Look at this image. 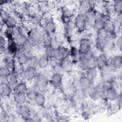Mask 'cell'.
<instances>
[{"instance_id":"cell-28","label":"cell","mask_w":122,"mask_h":122,"mask_svg":"<svg viewBox=\"0 0 122 122\" xmlns=\"http://www.w3.org/2000/svg\"><path fill=\"white\" fill-rule=\"evenodd\" d=\"M67 59L62 61V63L61 65L64 72H70L72 70L73 64H72V62L71 61L67 60Z\"/></svg>"},{"instance_id":"cell-43","label":"cell","mask_w":122,"mask_h":122,"mask_svg":"<svg viewBox=\"0 0 122 122\" xmlns=\"http://www.w3.org/2000/svg\"><path fill=\"white\" fill-rule=\"evenodd\" d=\"M30 20L33 24L38 25L40 23L41 21V18L39 15L36 13H34L30 16Z\"/></svg>"},{"instance_id":"cell-16","label":"cell","mask_w":122,"mask_h":122,"mask_svg":"<svg viewBox=\"0 0 122 122\" xmlns=\"http://www.w3.org/2000/svg\"><path fill=\"white\" fill-rule=\"evenodd\" d=\"M62 80L61 75L57 73H54L50 79L51 84L55 88H58L61 86L62 83Z\"/></svg>"},{"instance_id":"cell-5","label":"cell","mask_w":122,"mask_h":122,"mask_svg":"<svg viewBox=\"0 0 122 122\" xmlns=\"http://www.w3.org/2000/svg\"><path fill=\"white\" fill-rule=\"evenodd\" d=\"M92 9V4L91 1L83 0L80 1L78 10L79 13L85 15L89 13Z\"/></svg>"},{"instance_id":"cell-18","label":"cell","mask_w":122,"mask_h":122,"mask_svg":"<svg viewBox=\"0 0 122 122\" xmlns=\"http://www.w3.org/2000/svg\"><path fill=\"white\" fill-rule=\"evenodd\" d=\"M0 92L1 95L3 97H9L11 92L9 84L5 82L1 83L0 86Z\"/></svg>"},{"instance_id":"cell-20","label":"cell","mask_w":122,"mask_h":122,"mask_svg":"<svg viewBox=\"0 0 122 122\" xmlns=\"http://www.w3.org/2000/svg\"><path fill=\"white\" fill-rule=\"evenodd\" d=\"M45 30L48 34H53L56 32L57 26L55 23L51 20L47 21L44 27Z\"/></svg>"},{"instance_id":"cell-42","label":"cell","mask_w":122,"mask_h":122,"mask_svg":"<svg viewBox=\"0 0 122 122\" xmlns=\"http://www.w3.org/2000/svg\"><path fill=\"white\" fill-rule=\"evenodd\" d=\"M109 87H110L109 86L105 84L102 85L101 89L100 90L101 93V98L104 100L107 99V94Z\"/></svg>"},{"instance_id":"cell-31","label":"cell","mask_w":122,"mask_h":122,"mask_svg":"<svg viewBox=\"0 0 122 122\" xmlns=\"http://www.w3.org/2000/svg\"><path fill=\"white\" fill-rule=\"evenodd\" d=\"M49 59L45 55L41 56L39 59V66L41 69L47 68L49 64Z\"/></svg>"},{"instance_id":"cell-51","label":"cell","mask_w":122,"mask_h":122,"mask_svg":"<svg viewBox=\"0 0 122 122\" xmlns=\"http://www.w3.org/2000/svg\"><path fill=\"white\" fill-rule=\"evenodd\" d=\"M81 56L85 58V59H87V60H89V59H91V58L93 57L94 56V55H93L92 50H91L90 51H87V52L85 53L84 54L81 55Z\"/></svg>"},{"instance_id":"cell-11","label":"cell","mask_w":122,"mask_h":122,"mask_svg":"<svg viewBox=\"0 0 122 122\" xmlns=\"http://www.w3.org/2000/svg\"><path fill=\"white\" fill-rule=\"evenodd\" d=\"M15 55L17 59L18 63L20 65L27 64L29 57L21 49L18 50V51L15 54Z\"/></svg>"},{"instance_id":"cell-48","label":"cell","mask_w":122,"mask_h":122,"mask_svg":"<svg viewBox=\"0 0 122 122\" xmlns=\"http://www.w3.org/2000/svg\"><path fill=\"white\" fill-rule=\"evenodd\" d=\"M88 68H96V58L93 56L91 59L88 60Z\"/></svg>"},{"instance_id":"cell-54","label":"cell","mask_w":122,"mask_h":122,"mask_svg":"<svg viewBox=\"0 0 122 122\" xmlns=\"http://www.w3.org/2000/svg\"><path fill=\"white\" fill-rule=\"evenodd\" d=\"M54 73H52V72L51 71H50V70H47L45 71L44 73L43 74V75L48 79L50 80L52 76L53 75Z\"/></svg>"},{"instance_id":"cell-37","label":"cell","mask_w":122,"mask_h":122,"mask_svg":"<svg viewBox=\"0 0 122 122\" xmlns=\"http://www.w3.org/2000/svg\"><path fill=\"white\" fill-rule=\"evenodd\" d=\"M113 8L115 12L121 14L122 11V0H115L113 3Z\"/></svg>"},{"instance_id":"cell-50","label":"cell","mask_w":122,"mask_h":122,"mask_svg":"<svg viewBox=\"0 0 122 122\" xmlns=\"http://www.w3.org/2000/svg\"><path fill=\"white\" fill-rule=\"evenodd\" d=\"M54 70L56 73L60 74L61 75L62 74L64 73V71L62 68V66L61 65H59V64H56L54 66Z\"/></svg>"},{"instance_id":"cell-41","label":"cell","mask_w":122,"mask_h":122,"mask_svg":"<svg viewBox=\"0 0 122 122\" xmlns=\"http://www.w3.org/2000/svg\"><path fill=\"white\" fill-rule=\"evenodd\" d=\"M54 51L49 45L47 46L45 50V55L47 56L49 58H54V54H55Z\"/></svg>"},{"instance_id":"cell-19","label":"cell","mask_w":122,"mask_h":122,"mask_svg":"<svg viewBox=\"0 0 122 122\" xmlns=\"http://www.w3.org/2000/svg\"><path fill=\"white\" fill-rule=\"evenodd\" d=\"M15 41L18 46H22L27 41V37L21 31L15 35Z\"/></svg>"},{"instance_id":"cell-47","label":"cell","mask_w":122,"mask_h":122,"mask_svg":"<svg viewBox=\"0 0 122 122\" xmlns=\"http://www.w3.org/2000/svg\"><path fill=\"white\" fill-rule=\"evenodd\" d=\"M10 16L9 14V13L7 12L6 11L2 9L0 10V17L1 20H2L4 23Z\"/></svg>"},{"instance_id":"cell-13","label":"cell","mask_w":122,"mask_h":122,"mask_svg":"<svg viewBox=\"0 0 122 122\" xmlns=\"http://www.w3.org/2000/svg\"><path fill=\"white\" fill-rule=\"evenodd\" d=\"M122 64V56L116 55L111 59V67L115 69H119L121 68Z\"/></svg>"},{"instance_id":"cell-40","label":"cell","mask_w":122,"mask_h":122,"mask_svg":"<svg viewBox=\"0 0 122 122\" xmlns=\"http://www.w3.org/2000/svg\"><path fill=\"white\" fill-rule=\"evenodd\" d=\"M17 104L18 105L17 110L19 112L20 114V115L24 116H26L29 112L28 108L26 106L23 105L22 104Z\"/></svg>"},{"instance_id":"cell-52","label":"cell","mask_w":122,"mask_h":122,"mask_svg":"<svg viewBox=\"0 0 122 122\" xmlns=\"http://www.w3.org/2000/svg\"><path fill=\"white\" fill-rule=\"evenodd\" d=\"M6 43V41L5 40V38L1 35L0 36V50H2L3 49H5V46Z\"/></svg>"},{"instance_id":"cell-46","label":"cell","mask_w":122,"mask_h":122,"mask_svg":"<svg viewBox=\"0 0 122 122\" xmlns=\"http://www.w3.org/2000/svg\"><path fill=\"white\" fill-rule=\"evenodd\" d=\"M5 37L7 39L8 41L10 40H14L13 38V32L12 29H8L6 30V31L4 32V34Z\"/></svg>"},{"instance_id":"cell-39","label":"cell","mask_w":122,"mask_h":122,"mask_svg":"<svg viewBox=\"0 0 122 122\" xmlns=\"http://www.w3.org/2000/svg\"><path fill=\"white\" fill-rule=\"evenodd\" d=\"M4 63L5 64V66L8 67L11 71H14L15 68V62L14 60L13 59L6 58L4 60Z\"/></svg>"},{"instance_id":"cell-45","label":"cell","mask_w":122,"mask_h":122,"mask_svg":"<svg viewBox=\"0 0 122 122\" xmlns=\"http://www.w3.org/2000/svg\"><path fill=\"white\" fill-rule=\"evenodd\" d=\"M37 92H36L35 91L32 90H30L27 91V92H26V95L27 98L31 101L34 100L35 97L37 95Z\"/></svg>"},{"instance_id":"cell-23","label":"cell","mask_w":122,"mask_h":122,"mask_svg":"<svg viewBox=\"0 0 122 122\" xmlns=\"http://www.w3.org/2000/svg\"><path fill=\"white\" fill-rule=\"evenodd\" d=\"M70 56L71 57L73 60L77 61H78V60L81 56L79 49L75 46H71L70 49Z\"/></svg>"},{"instance_id":"cell-26","label":"cell","mask_w":122,"mask_h":122,"mask_svg":"<svg viewBox=\"0 0 122 122\" xmlns=\"http://www.w3.org/2000/svg\"><path fill=\"white\" fill-rule=\"evenodd\" d=\"M86 76L91 81H94L97 76L98 72L96 68H90L86 70Z\"/></svg>"},{"instance_id":"cell-53","label":"cell","mask_w":122,"mask_h":122,"mask_svg":"<svg viewBox=\"0 0 122 122\" xmlns=\"http://www.w3.org/2000/svg\"><path fill=\"white\" fill-rule=\"evenodd\" d=\"M57 101V98L54 95H51L49 98V103L51 105L54 104Z\"/></svg>"},{"instance_id":"cell-6","label":"cell","mask_w":122,"mask_h":122,"mask_svg":"<svg viewBox=\"0 0 122 122\" xmlns=\"http://www.w3.org/2000/svg\"><path fill=\"white\" fill-rule=\"evenodd\" d=\"M78 49L81 55L92 50L90 40L88 38L81 39L80 41Z\"/></svg>"},{"instance_id":"cell-8","label":"cell","mask_w":122,"mask_h":122,"mask_svg":"<svg viewBox=\"0 0 122 122\" xmlns=\"http://www.w3.org/2000/svg\"><path fill=\"white\" fill-rule=\"evenodd\" d=\"M106 42V37L102 34H99L96 38L95 47L99 51L102 52L104 50Z\"/></svg>"},{"instance_id":"cell-27","label":"cell","mask_w":122,"mask_h":122,"mask_svg":"<svg viewBox=\"0 0 122 122\" xmlns=\"http://www.w3.org/2000/svg\"><path fill=\"white\" fill-rule=\"evenodd\" d=\"M35 103L40 107H43L45 103V97L43 94L41 92H37L34 99Z\"/></svg>"},{"instance_id":"cell-2","label":"cell","mask_w":122,"mask_h":122,"mask_svg":"<svg viewBox=\"0 0 122 122\" xmlns=\"http://www.w3.org/2000/svg\"><path fill=\"white\" fill-rule=\"evenodd\" d=\"M41 40V35L38 30H32L30 31L27 36V41L32 47L37 46Z\"/></svg>"},{"instance_id":"cell-33","label":"cell","mask_w":122,"mask_h":122,"mask_svg":"<svg viewBox=\"0 0 122 122\" xmlns=\"http://www.w3.org/2000/svg\"><path fill=\"white\" fill-rule=\"evenodd\" d=\"M27 64L28 66L36 68L39 66V59L35 56H31L29 57Z\"/></svg>"},{"instance_id":"cell-21","label":"cell","mask_w":122,"mask_h":122,"mask_svg":"<svg viewBox=\"0 0 122 122\" xmlns=\"http://www.w3.org/2000/svg\"><path fill=\"white\" fill-rule=\"evenodd\" d=\"M49 80L43 75H39L37 79V86L41 89H44L46 87Z\"/></svg>"},{"instance_id":"cell-4","label":"cell","mask_w":122,"mask_h":122,"mask_svg":"<svg viewBox=\"0 0 122 122\" xmlns=\"http://www.w3.org/2000/svg\"><path fill=\"white\" fill-rule=\"evenodd\" d=\"M74 26L79 32L85 30V15L78 13L74 20Z\"/></svg>"},{"instance_id":"cell-34","label":"cell","mask_w":122,"mask_h":122,"mask_svg":"<svg viewBox=\"0 0 122 122\" xmlns=\"http://www.w3.org/2000/svg\"><path fill=\"white\" fill-rule=\"evenodd\" d=\"M57 42L62 44L65 39V34L61 31H57L54 33V36L53 38Z\"/></svg>"},{"instance_id":"cell-15","label":"cell","mask_w":122,"mask_h":122,"mask_svg":"<svg viewBox=\"0 0 122 122\" xmlns=\"http://www.w3.org/2000/svg\"><path fill=\"white\" fill-rule=\"evenodd\" d=\"M80 88L83 90H88L91 86L92 81L86 76H82L79 79Z\"/></svg>"},{"instance_id":"cell-10","label":"cell","mask_w":122,"mask_h":122,"mask_svg":"<svg viewBox=\"0 0 122 122\" xmlns=\"http://www.w3.org/2000/svg\"><path fill=\"white\" fill-rule=\"evenodd\" d=\"M88 93L90 98L93 101H98L101 98L100 91L95 87L91 86L88 89Z\"/></svg>"},{"instance_id":"cell-38","label":"cell","mask_w":122,"mask_h":122,"mask_svg":"<svg viewBox=\"0 0 122 122\" xmlns=\"http://www.w3.org/2000/svg\"><path fill=\"white\" fill-rule=\"evenodd\" d=\"M11 72V71L6 66H2L0 69V75L1 77H8Z\"/></svg>"},{"instance_id":"cell-25","label":"cell","mask_w":122,"mask_h":122,"mask_svg":"<svg viewBox=\"0 0 122 122\" xmlns=\"http://www.w3.org/2000/svg\"><path fill=\"white\" fill-rule=\"evenodd\" d=\"M8 46L7 50L11 54H15L16 52L18 51V45L17 44L16 41L14 40L8 41Z\"/></svg>"},{"instance_id":"cell-32","label":"cell","mask_w":122,"mask_h":122,"mask_svg":"<svg viewBox=\"0 0 122 122\" xmlns=\"http://www.w3.org/2000/svg\"><path fill=\"white\" fill-rule=\"evenodd\" d=\"M80 68L83 71H86L89 68L88 67V60L81 56L78 61Z\"/></svg>"},{"instance_id":"cell-44","label":"cell","mask_w":122,"mask_h":122,"mask_svg":"<svg viewBox=\"0 0 122 122\" xmlns=\"http://www.w3.org/2000/svg\"><path fill=\"white\" fill-rule=\"evenodd\" d=\"M61 45L62 44L57 42L54 39H52L50 41V44H49V45L51 46V47L54 51H57L59 50L62 46Z\"/></svg>"},{"instance_id":"cell-49","label":"cell","mask_w":122,"mask_h":122,"mask_svg":"<svg viewBox=\"0 0 122 122\" xmlns=\"http://www.w3.org/2000/svg\"><path fill=\"white\" fill-rule=\"evenodd\" d=\"M32 47L28 43V42L27 41L21 46V50L26 54V52H28L30 51Z\"/></svg>"},{"instance_id":"cell-55","label":"cell","mask_w":122,"mask_h":122,"mask_svg":"<svg viewBox=\"0 0 122 122\" xmlns=\"http://www.w3.org/2000/svg\"><path fill=\"white\" fill-rule=\"evenodd\" d=\"M116 43H117V46L118 49L121 51L122 47V41L121 37H120L118 39Z\"/></svg>"},{"instance_id":"cell-7","label":"cell","mask_w":122,"mask_h":122,"mask_svg":"<svg viewBox=\"0 0 122 122\" xmlns=\"http://www.w3.org/2000/svg\"><path fill=\"white\" fill-rule=\"evenodd\" d=\"M101 71H102V77L105 81L110 82L113 81L115 76L110 68L105 66Z\"/></svg>"},{"instance_id":"cell-29","label":"cell","mask_w":122,"mask_h":122,"mask_svg":"<svg viewBox=\"0 0 122 122\" xmlns=\"http://www.w3.org/2000/svg\"><path fill=\"white\" fill-rule=\"evenodd\" d=\"M8 29H12L17 26V20L14 17L10 16L4 23Z\"/></svg>"},{"instance_id":"cell-22","label":"cell","mask_w":122,"mask_h":122,"mask_svg":"<svg viewBox=\"0 0 122 122\" xmlns=\"http://www.w3.org/2000/svg\"><path fill=\"white\" fill-rule=\"evenodd\" d=\"M27 98L26 93L15 92L14 96V99L18 104H23L26 102Z\"/></svg>"},{"instance_id":"cell-1","label":"cell","mask_w":122,"mask_h":122,"mask_svg":"<svg viewBox=\"0 0 122 122\" xmlns=\"http://www.w3.org/2000/svg\"><path fill=\"white\" fill-rule=\"evenodd\" d=\"M95 18L93 28L97 31H101L103 30L106 18L104 14L98 10L95 11L93 13Z\"/></svg>"},{"instance_id":"cell-9","label":"cell","mask_w":122,"mask_h":122,"mask_svg":"<svg viewBox=\"0 0 122 122\" xmlns=\"http://www.w3.org/2000/svg\"><path fill=\"white\" fill-rule=\"evenodd\" d=\"M107 59V56L104 52H102L96 58V66L99 70H102L104 67H105Z\"/></svg>"},{"instance_id":"cell-24","label":"cell","mask_w":122,"mask_h":122,"mask_svg":"<svg viewBox=\"0 0 122 122\" xmlns=\"http://www.w3.org/2000/svg\"><path fill=\"white\" fill-rule=\"evenodd\" d=\"M118 96V93L114 88L110 87L107 94V99L111 101H114L116 100Z\"/></svg>"},{"instance_id":"cell-3","label":"cell","mask_w":122,"mask_h":122,"mask_svg":"<svg viewBox=\"0 0 122 122\" xmlns=\"http://www.w3.org/2000/svg\"><path fill=\"white\" fill-rule=\"evenodd\" d=\"M70 56V49L66 47L61 46L59 50L55 51L54 58L59 61H63Z\"/></svg>"},{"instance_id":"cell-12","label":"cell","mask_w":122,"mask_h":122,"mask_svg":"<svg viewBox=\"0 0 122 122\" xmlns=\"http://www.w3.org/2000/svg\"><path fill=\"white\" fill-rule=\"evenodd\" d=\"M115 30V25L113 21L110 19H106L104 25L103 30L106 32L112 33Z\"/></svg>"},{"instance_id":"cell-30","label":"cell","mask_w":122,"mask_h":122,"mask_svg":"<svg viewBox=\"0 0 122 122\" xmlns=\"http://www.w3.org/2000/svg\"><path fill=\"white\" fill-rule=\"evenodd\" d=\"M61 15L63 18L70 19L73 16V12L71 9L66 6H64L61 9Z\"/></svg>"},{"instance_id":"cell-35","label":"cell","mask_w":122,"mask_h":122,"mask_svg":"<svg viewBox=\"0 0 122 122\" xmlns=\"http://www.w3.org/2000/svg\"><path fill=\"white\" fill-rule=\"evenodd\" d=\"M27 91V86L25 82H20L18 83L16 85L15 91L16 92H20V93H26Z\"/></svg>"},{"instance_id":"cell-14","label":"cell","mask_w":122,"mask_h":122,"mask_svg":"<svg viewBox=\"0 0 122 122\" xmlns=\"http://www.w3.org/2000/svg\"><path fill=\"white\" fill-rule=\"evenodd\" d=\"M94 20L95 18L93 13H89L85 15V27L86 30L93 28Z\"/></svg>"},{"instance_id":"cell-36","label":"cell","mask_w":122,"mask_h":122,"mask_svg":"<svg viewBox=\"0 0 122 122\" xmlns=\"http://www.w3.org/2000/svg\"><path fill=\"white\" fill-rule=\"evenodd\" d=\"M9 83L14 85L18 83V78L17 75L14 71H11L10 74L7 77Z\"/></svg>"},{"instance_id":"cell-17","label":"cell","mask_w":122,"mask_h":122,"mask_svg":"<svg viewBox=\"0 0 122 122\" xmlns=\"http://www.w3.org/2000/svg\"><path fill=\"white\" fill-rule=\"evenodd\" d=\"M36 68L28 66L24 71V76L28 80H30L33 79L36 76Z\"/></svg>"}]
</instances>
